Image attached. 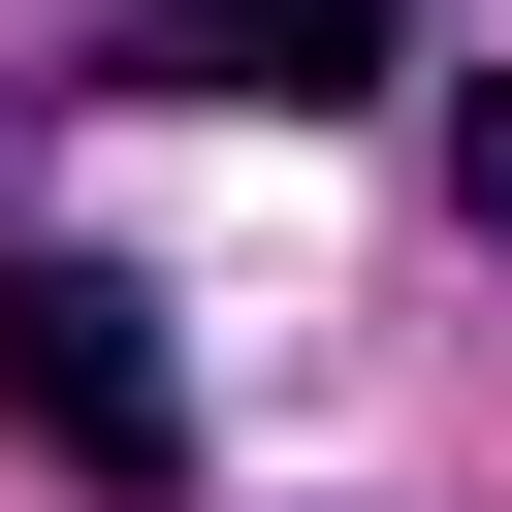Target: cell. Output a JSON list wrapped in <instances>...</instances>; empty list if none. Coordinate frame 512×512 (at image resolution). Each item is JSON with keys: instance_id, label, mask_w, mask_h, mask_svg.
Returning <instances> with one entry per match:
<instances>
[{"instance_id": "1", "label": "cell", "mask_w": 512, "mask_h": 512, "mask_svg": "<svg viewBox=\"0 0 512 512\" xmlns=\"http://www.w3.org/2000/svg\"><path fill=\"white\" fill-rule=\"evenodd\" d=\"M0 416H32L64 512H192V352H160V288L96 224H0Z\"/></svg>"}, {"instance_id": "2", "label": "cell", "mask_w": 512, "mask_h": 512, "mask_svg": "<svg viewBox=\"0 0 512 512\" xmlns=\"http://www.w3.org/2000/svg\"><path fill=\"white\" fill-rule=\"evenodd\" d=\"M96 64H128V96H384L416 0H128Z\"/></svg>"}]
</instances>
